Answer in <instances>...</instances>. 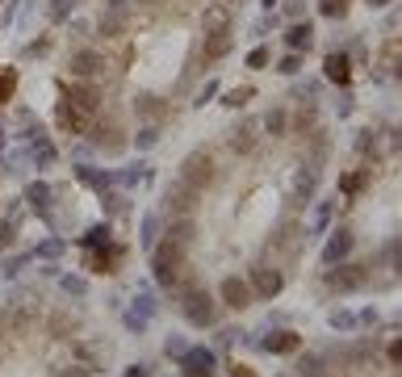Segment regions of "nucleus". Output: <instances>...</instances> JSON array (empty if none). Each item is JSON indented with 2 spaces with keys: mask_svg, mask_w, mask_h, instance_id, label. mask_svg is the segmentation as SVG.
<instances>
[{
  "mask_svg": "<svg viewBox=\"0 0 402 377\" xmlns=\"http://www.w3.org/2000/svg\"><path fill=\"white\" fill-rule=\"evenodd\" d=\"M122 377H151V369H147V365H130Z\"/></svg>",
  "mask_w": 402,
  "mask_h": 377,
  "instance_id": "obj_55",
  "label": "nucleus"
},
{
  "mask_svg": "<svg viewBox=\"0 0 402 377\" xmlns=\"http://www.w3.org/2000/svg\"><path fill=\"white\" fill-rule=\"evenodd\" d=\"M206 29L210 34H231V13L227 8H206Z\"/></svg>",
  "mask_w": 402,
  "mask_h": 377,
  "instance_id": "obj_29",
  "label": "nucleus"
},
{
  "mask_svg": "<svg viewBox=\"0 0 402 377\" xmlns=\"http://www.w3.org/2000/svg\"><path fill=\"white\" fill-rule=\"evenodd\" d=\"M231 377H256V374H252L247 365H235V374H231Z\"/></svg>",
  "mask_w": 402,
  "mask_h": 377,
  "instance_id": "obj_56",
  "label": "nucleus"
},
{
  "mask_svg": "<svg viewBox=\"0 0 402 377\" xmlns=\"http://www.w3.org/2000/svg\"><path fill=\"white\" fill-rule=\"evenodd\" d=\"M101 34H105V38H117V34H122V13H117V8H113L109 17H101Z\"/></svg>",
  "mask_w": 402,
  "mask_h": 377,
  "instance_id": "obj_39",
  "label": "nucleus"
},
{
  "mask_svg": "<svg viewBox=\"0 0 402 377\" xmlns=\"http://www.w3.org/2000/svg\"><path fill=\"white\" fill-rule=\"evenodd\" d=\"M298 369H302V377H323V357H315V353H310V357H302V361H298Z\"/></svg>",
  "mask_w": 402,
  "mask_h": 377,
  "instance_id": "obj_38",
  "label": "nucleus"
},
{
  "mask_svg": "<svg viewBox=\"0 0 402 377\" xmlns=\"http://www.w3.org/2000/svg\"><path fill=\"white\" fill-rule=\"evenodd\" d=\"M331 222V201H319V210H315V231H323Z\"/></svg>",
  "mask_w": 402,
  "mask_h": 377,
  "instance_id": "obj_48",
  "label": "nucleus"
},
{
  "mask_svg": "<svg viewBox=\"0 0 402 377\" xmlns=\"http://www.w3.org/2000/svg\"><path fill=\"white\" fill-rule=\"evenodd\" d=\"M352 109H357L352 92H340V101H336V113H340V118H352Z\"/></svg>",
  "mask_w": 402,
  "mask_h": 377,
  "instance_id": "obj_47",
  "label": "nucleus"
},
{
  "mask_svg": "<svg viewBox=\"0 0 402 377\" xmlns=\"http://www.w3.org/2000/svg\"><path fill=\"white\" fill-rule=\"evenodd\" d=\"M151 273H155V281H159L164 290H180V273H185V248H180V243H172V239L155 243V248H151Z\"/></svg>",
  "mask_w": 402,
  "mask_h": 377,
  "instance_id": "obj_1",
  "label": "nucleus"
},
{
  "mask_svg": "<svg viewBox=\"0 0 402 377\" xmlns=\"http://www.w3.org/2000/svg\"><path fill=\"white\" fill-rule=\"evenodd\" d=\"M59 126L71 130V134H84V130H88V113H80L71 101H63V105H59Z\"/></svg>",
  "mask_w": 402,
  "mask_h": 377,
  "instance_id": "obj_21",
  "label": "nucleus"
},
{
  "mask_svg": "<svg viewBox=\"0 0 402 377\" xmlns=\"http://www.w3.org/2000/svg\"><path fill=\"white\" fill-rule=\"evenodd\" d=\"M185 348H189V340H185V336H168V340H164V357H168V361H176Z\"/></svg>",
  "mask_w": 402,
  "mask_h": 377,
  "instance_id": "obj_42",
  "label": "nucleus"
},
{
  "mask_svg": "<svg viewBox=\"0 0 402 377\" xmlns=\"http://www.w3.org/2000/svg\"><path fill=\"white\" fill-rule=\"evenodd\" d=\"M59 256H63V239H59V235L42 239V243L29 252V260H46V264H50V260H59Z\"/></svg>",
  "mask_w": 402,
  "mask_h": 377,
  "instance_id": "obj_27",
  "label": "nucleus"
},
{
  "mask_svg": "<svg viewBox=\"0 0 402 377\" xmlns=\"http://www.w3.org/2000/svg\"><path fill=\"white\" fill-rule=\"evenodd\" d=\"M365 281H369V273L357 269V264H344V269H331V273H327V290H336V294H352V290H361Z\"/></svg>",
  "mask_w": 402,
  "mask_h": 377,
  "instance_id": "obj_12",
  "label": "nucleus"
},
{
  "mask_svg": "<svg viewBox=\"0 0 402 377\" xmlns=\"http://www.w3.org/2000/svg\"><path fill=\"white\" fill-rule=\"evenodd\" d=\"M277 21H281V17H277V13H264V17H260V21H256V34H252V38H264V34H268V29H273V25H277Z\"/></svg>",
  "mask_w": 402,
  "mask_h": 377,
  "instance_id": "obj_46",
  "label": "nucleus"
},
{
  "mask_svg": "<svg viewBox=\"0 0 402 377\" xmlns=\"http://www.w3.org/2000/svg\"><path fill=\"white\" fill-rule=\"evenodd\" d=\"M67 71H71V80H96V76L105 71V55H101V50H92V46H84V50H71V59H67Z\"/></svg>",
  "mask_w": 402,
  "mask_h": 377,
  "instance_id": "obj_7",
  "label": "nucleus"
},
{
  "mask_svg": "<svg viewBox=\"0 0 402 377\" xmlns=\"http://www.w3.org/2000/svg\"><path fill=\"white\" fill-rule=\"evenodd\" d=\"M365 180H369V168H361V172H348V176L340 180V189H344L348 197H357V193L365 189Z\"/></svg>",
  "mask_w": 402,
  "mask_h": 377,
  "instance_id": "obj_34",
  "label": "nucleus"
},
{
  "mask_svg": "<svg viewBox=\"0 0 402 377\" xmlns=\"http://www.w3.org/2000/svg\"><path fill=\"white\" fill-rule=\"evenodd\" d=\"M352 248H357V235H352L348 227H340V231H331V239H327V248H323V264L331 269V264H340V260H348V256H352Z\"/></svg>",
  "mask_w": 402,
  "mask_h": 377,
  "instance_id": "obj_11",
  "label": "nucleus"
},
{
  "mask_svg": "<svg viewBox=\"0 0 402 377\" xmlns=\"http://www.w3.org/2000/svg\"><path fill=\"white\" fill-rule=\"evenodd\" d=\"M59 377H88V365H67Z\"/></svg>",
  "mask_w": 402,
  "mask_h": 377,
  "instance_id": "obj_54",
  "label": "nucleus"
},
{
  "mask_svg": "<svg viewBox=\"0 0 402 377\" xmlns=\"http://www.w3.org/2000/svg\"><path fill=\"white\" fill-rule=\"evenodd\" d=\"M76 180H80V185H88V189H96V193L117 189V176H113V172H101V168H88V164H80V168H76Z\"/></svg>",
  "mask_w": 402,
  "mask_h": 377,
  "instance_id": "obj_17",
  "label": "nucleus"
},
{
  "mask_svg": "<svg viewBox=\"0 0 402 377\" xmlns=\"http://www.w3.org/2000/svg\"><path fill=\"white\" fill-rule=\"evenodd\" d=\"M25 159H29L34 168H50V164L59 159V151H55V143H50V138H46L42 130H38V126H34V130L25 134Z\"/></svg>",
  "mask_w": 402,
  "mask_h": 377,
  "instance_id": "obj_8",
  "label": "nucleus"
},
{
  "mask_svg": "<svg viewBox=\"0 0 402 377\" xmlns=\"http://www.w3.org/2000/svg\"><path fill=\"white\" fill-rule=\"evenodd\" d=\"M277 71H281V76H298V71H302V55H298V50H285V55L277 59Z\"/></svg>",
  "mask_w": 402,
  "mask_h": 377,
  "instance_id": "obj_36",
  "label": "nucleus"
},
{
  "mask_svg": "<svg viewBox=\"0 0 402 377\" xmlns=\"http://www.w3.org/2000/svg\"><path fill=\"white\" fill-rule=\"evenodd\" d=\"M138 243H143L147 252L159 243V214H143V222H138Z\"/></svg>",
  "mask_w": 402,
  "mask_h": 377,
  "instance_id": "obj_25",
  "label": "nucleus"
},
{
  "mask_svg": "<svg viewBox=\"0 0 402 377\" xmlns=\"http://www.w3.org/2000/svg\"><path fill=\"white\" fill-rule=\"evenodd\" d=\"M105 4H109V8H122V4H126V0H105Z\"/></svg>",
  "mask_w": 402,
  "mask_h": 377,
  "instance_id": "obj_59",
  "label": "nucleus"
},
{
  "mask_svg": "<svg viewBox=\"0 0 402 377\" xmlns=\"http://www.w3.org/2000/svg\"><path fill=\"white\" fill-rule=\"evenodd\" d=\"M168 239L180 243V248H189V243L197 239V222H193V214H172V222H168Z\"/></svg>",
  "mask_w": 402,
  "mask_h": 377,
  "instance_id": "obj_18",
  "label": "nucleus"
},
{
  "mask_svg": "<svg viewBox=\"0 0 402 377\" xmlns=\"http://www.w3.org/2000/svg\"><path fill=\"white\" fill-rule=\"evenodd\" d=\"M323 76H327L331 84H348V76H352V59H348L344 50H331L327 63H323Z\"/></svg>",
  "mask_w": 402,
  "mask_h": 377,
  "instance_id": "obj_19",
  "label": "nucleus"
},
{
  "mask_svg": "<svg viewBox=\"0 0 402 377\" xmlns=\"http://www.w3.org/2000/svg\"><path fill=\"white\" fill-rule=\"evenodd\" d=\"M101 210H105V214H122V210H126V193L105 189V193H101Z\"/></svg>",
  "mask_w": 402,
  "mask_h": 377,
  "instance_id": "obj_35",
  "label": "nucleus"
},
{
  "mask_svg": "<svg viewBox=\"0 0 402 377\" xmlns=\"http://www.w3.org/2000/svg\"><path fill=\"white\" fill-rule=\"evenodd\" d=\"M264 130H268L273 138H281V134L289 130V113H285V109H268V113H264Z\"/></svg>",
  "mask_w": 402,
  "mask_h": 377,
  "instance_id": "obj_31",
  "label": "nucleus"
},
{
  "mask_svg": "<svg viewBox=\"0 0 402 377\" xmlns=\"http://www.w3.org/2000/svg\"><path fill=\"white\" fill-rule=\"evenodd\" d=\"M105 243H109V222L88 227V231H84V239H80V248H84V252H96V248H105Z\"/></svg>",
  "mask_w": 402,
  "mask_h": 377,
  "instance_id": "obj_28",
  "label": "nucleus"
},
{
  "mask_svg": "<svg viewBox=\"0 0 402 377\" xmlns=\"http://www.w3.org/2000/svg\"><path fill=\"white\" fill-rule=\"evenodd\" d=\"M180 315H185L193 327H214V323H218L214 294H210L206 285H189V290H180Z\"/></svg>",
  "mask_w": 402,
  "mask_h": 377,
  "instance_id": "obj_2",
  "label": "nucleus"
},
{
  "mask_svg": "<svg viewBox=\"0 0 402 377\" xmlns=\"http://www.w3.org/2000/svg\"><path fill=\"white\" fill-rule=\"evenodd\" d=\"M180 180H189L193 189H201V185H210L214 180V159L206 155V151H193L185 164H180Z\"/></svg>",
  "mask_w": 402,
  "mask_h": 377,
  "instance_id": "obj_9",
  "label": "nucleus"
},
{
  "mask_svg": "<svg viewBox=\"0 0 402 377\" xmlns=\"http://www.w3.org/2000/svg\"><path fill=\"white\" fill-rule=\"evenodd\" d=\"M4 151H8V138H4V130H0V159H4Z\"/></svg>",
  "mask_w": 402,
  "mask_h": 377,
  "instance_id": "obj_58",
  "label": "nucleus"
},
{
  "mask_svg": "<svg viewBox=\"0 0 402 377\" xmlns=\"http://www.w3.org/2000/svg\"><path fill=\"white\" fill-rule=\"evenodd\" d=\"M71 8H76V0H55V4H50V17H55V21H63Z\"/></svg>",
  "mask_w": 402,
  "mask_h": 377,
  "instance_id": "obj_49",
  "label": "nucleus"
},
{
  "mask_svg": "<svg viewBox=\"0 0 402 377\" xmlns=\"http://www.w3.org/2000/svg\"><path fill=\"white\" fill-rule=\"evenodd\" d=\"M122 256H126V248L109 239L105 248H96V252H88V269H92V273H117V264H122Z\"/></svg>",
  "mask_w": 402,
  "mask_h": 377,
  "instance_id": "obj_14",
  "label": "nucleus"
},
{
  "mask_svg": "<svg viewBox=\"0 0 402 377\" xmlns=\"http://www.w3.org/2000/svg\"><path fill=\"white\" fill-rule=\"evenodd\" d=\"M67 101L80 109V113H96L101 109V88L92 80H71L67 84Z\"/></svg>",
  "mask_w": 402,
  "mask_h": 377,
  "instance_id": "obj_10",
  "label": "nucleus"
},
{
  "mask_svg": "<svg viewBox=\"0 0 402 377\" xmlns=\"http://www.w3.org/2000/svg\"><path fill=\"white\" fill-rule=\"evenodd\" d=\"M214 92H218V84H214V80H210V84H206V88H201V92H197V101H193V105H206V101H210V97H214Z\"/></svg>",
  "mask_w": 402,
  "mask_h": 377,
  "instance_id": "obj_53",
  "label": "nucleus"
},
{
  "mask_svg": "<svg viewBox=\"0 0 402 377\" xmlns=\"http://www.w3.org/2000/svg\"><path fill=\"white\" fill-rule=\"evenodd\" d=\"M357 151H361V155H369V151H378V130H373V126L357 134Z\"/></svg>",
  "mask_w": 402,
  "mask_h": 377,
  "instance_id": "obj_41",
  "label": "nucleus"
},
{
  "mask_svg": "<svg viewBox=\"0 0 402 377\" xmlns=\"http://www.w3.org/2000/svg\"><path fill=\"white\" fill-rule=\"evenodd\" d=\"M310 46H315V25H310V21H294V25L285 29V50L306 55Z\"/></svg>",
  "mask_w": 402,
  "mask_h": 377,
  "instance_id": "obj_16",
  "label": "nucleus"
},
{
  "mask_svg": "<svg viewBox=\"0 0 402 377\" xmlns=\"http://www.w3.org/2000/svg\"><path fill=\"white\" fill-rule=\"evenodd\" d=\"M264 353H273V357H285V353H298V336L294 332H273V336H264V340H256Z\"/></svg>",
  "mask_w": 402,
  "mask_h": 377,
  "instance_id": "obj_20",
  "label": "nucleus"
},
{
  "mask_svg": "<svg viewBox=\"0 0 402 377\" xmlns=\"http://www.w3.org/2000/svg\"><path fill=\"white\" fill-rule=\"evenodd\" d=\"M247 101H252V88H231L222 105H231V109H239V105H247Z\"/></svg>",
  "mask_w": 402,
  "mask_h": 377,
  "instance_id": "obj_44",
  "label": "nucleus"
},
{
  "mask_svg": "<svg viewBox=\"0 0 402 377\" xmlns=\"http://www.w3.org/2000/svg\"><path fill=\"white\" fill-rule=\"evenodd\" d=\"M155 143H159V126H155V122H147V126L134 130V147H138V151H151Z\"/></svg>",
  "mask_w": 402,
  "mask_h": 377,
  "instance_id": "obj_32",
  "label": "nucleus"
},
{
  "mask_svg": "<svg viewBox=\"0 0 402 377\" xmlns=\"http://www.w3.org/2000/svg\"><path fill=\"white\" fill-rule=\"evenodd\" d=\"M247 285H252L260 298H277V294L285 290V277H281L277 269H264V264H256V269H252V277H247Z\"/></svg>",
  "mask_w": 402,
  "mask_h": 377,
  "instance_id": "obj_13",
  "label": "nucleus"
},
{
  "mask_svg": "<svg viewBox=\"0 0 402 377\" xmlns=\"http://www.w3.org/2000/svg\"><path fill=\"white\" fill-rule=\"evenodd\" d=\"M13 88H17V71L13 67H0V105L13 97Z\"/></svg>",
  "mask_w": 402,
  "mask_h": 377,
  "instance_id": "obj_37",
  "label": "nucleus"
},
{
  "mask_svg": "<svg viewBox=\"0 0 402 377\" xmlns=\"http://www.w3.org/2000/svg\"><path fill=\"white\" fill-rule=\"evenodd\" d=\"M323 17H344V0H323Z\"/></svg>",
  "mask_w": 402,
  "mask_h": 377,
  "instance_id": "obj_51",
  "label": "nucleus"
},
{
  "mask_svg": "<svg viewBox=\"0 0 402 377\" xmlns=\"http://www.w3.org/2000/svg\"><path fill=\"white\" fill-rule=\"evenodd\" d=\"M134 109H138L143 118H159V97H138Z\"/></svg>",
  "mask_w": 402,
  "mask_h": 377,
  "instance_id": "obj_43",
  "label": "nucleus"
},
{
  "mask_svg": "<svg viewBox=\"0 0 402 377\" xmlns=\"http://www.w3.org/2000/svg\"><path fill=\"white\" fill-rule=\"evenodd\" d=\"M59 290H63L67 298H88V281H84V277H76V273L59 277Z\"/></svg>",
  "mask_w": 402,
  "mask_h": 377,
  "instance_id": "obj_33",
  "label": "nucleus"
},
{
  "mask_svg": "<svg viewBox=\"0 0 402 377\" xmlns=\"http://www.w3.org/2000/svg\"><path fill=\"white\" fill-rule=\"evenodd\" d=\"M277 377H285V374H277Z\"/></svg>",
  "mask_w": 402,
  "mask_h": 377,
  "instance_id": "obj_61",
  "label": "nucleus"
},
{
  "mask_svg": "<svg viewBox=\"0 0 402 377\" xmlns=\"http://www.w3.org/2000/svg\"><path fill=\"white\" fill-rule=\"evenodd\" d=\"M227 50H231V34H210V42H206L201 55H206V63H214V59H222Z\"/></svg>",
  "mask_w": 402,
  "mask_h": 377,
  "instance_id": "obj_30",
  "label": "nucleus"
},
{
  "mask_svg": "<svg viewBox=\"0 0 402 377\" xmlns=\"http://www.w3.org/2000/svg\"><path fill=\"white\" fill-rule=\"evenodd\" d=\"M218 294H222V306H231V311L252 306V285H247L243 277H227V281L218 285Z\"/></svg>",
  "mask_w": 402,
  "mask_h": 377,
  "instance_id": "obj_15",
  "label": "nucleus"
},
{
  "mask_svg": "<svg viewBox=\"0 0 402 377\" xmlns=\"http://www.w3.org/2000/svg\"><path fill=\"white\" fill-rule=\"evenodd\" d=\"M17 243V222H0V252H8Z\"/></svg>",
  "mask_w": 402,
  "mask_h": 377,
  "instance_id": "obj_45",
  "label": "nucleus"
},
{
  "mask_svg": "<svg viewBox=\"0 0 402 377\" xmlns=\"http://www.w3.org/2000/svg\"><path fill=\"white\" fill-rule=\"evenodd\" d=\"M25 260H29V256H13V260H8V264H4V277H17V273H21V264H25Z\"/></svg>",
  "mask_w": 402,
  "mask_h": 377,
  "instance_id": "obj_52",
  "label": "nucleus"
},
{
  "mask_svg": "<svg viewBox=\"0 0 402 377\" xmlns=\"http://www.w3.org/2000/svg\"><path fill=\"white\" fill-rule=\"evenodd\" d=\"M197 197H201V189H193L189 180H168L164 185V206H168V214H193L197 210Z\"/></svg>",
  "mask_w": 402,
  "mask_h": 377,
  "instance_id": "obj_5",
  "label": "nucleus"
},
{
  "mask_svg": "<svg viewBox=\"0 0 402 377\" xmlns=\"http://www.w3.org/2000/svg\"><path fill=\"white\" fill-rule=\"evenodd\" d=\"M365 4H369V8H386L390 0H365Z\"/></svg>",
  "mask_w": 402,
  "mask_h": 377,
  "instance_id": "obj_57",
  "label": "nucleus"
},
{
  "mask_svg": "<svg viewBox=\"0 0 402 377\" xmlns=\"http://www.w3.org/2000/svg\"><path fill=\"white\" fill-rule=\"evenodd\" d=\"M227 143H231V151H252V147H256V122H243V126H235Z\"/></svg>",
  "mask_w": 402,
  "mask_h": 377,
  "instance_id": "obj_22",
  "label": "nucleus"
},
{
  "mask_svg": "<svg viewBox=\"0 0 402 377\" xmlns=\"http://www.w3.org/2000/svg\"><path fill=\"white\" fill-rule=\"evenodd\" d=\"M302 13H306V0H285V17L302 21Z\"/></svg>",
  "mask_w": 402,
  "mask_h": 377,
  "instance_id": "obj_50",
  "label": "nucleus"
},
{
  "mask_svg": "<svg viewBox=\"0 0 402 377\" xmlns=\"http://www.w3.org/2000/svg\"><path fill=\"white\" fill-rule=\"evenodd\" d=\"M268 59H273V50H268V46H256V50H247V67H252V71L268 67Z\"/></svg>",
  "mask_w": 402,
  "mask_h": 377,
  "instance_id": "obj_40",
  "label": "nucleus"
},
{
  "mask_svg": "<svg viewBox=\"0 0 402 377\" xmlns=\"http://www.w3.org/2000/svg\"><path fill=\"white\" fill-rule=\"evenodd\" d=\"M155 315H159V302H155V294H151V290H143V294H134V298H130V306H126L122 323H126V332H147Z\"/></svg>",
  "mask_w": 402,
  "mask_h": 377,
  "instance_id": "obj_4",
  "label": "nucleus"
},
{
  "mask_svg": "<svg viewBox=\"0 0 402 377\" xmlns=\"http://www.w3.org/2000/svg\"><path fill=\"white\" fill-rule=\"evenodd\" d=\"M21 201L46 222V227H55V189L46 185V180H34V185H25V193H21Z\"/></svg>",
  "mask_w": 402,
  "mask_h": 377,
  "instance_id": "obj_6",
  "label": "nucleus"
},
{
  "mask_svg": "<svg viewBox=\"0 0 402 377\" xmlns=\"http://www.w3.org/2000/svg\"><path fill=\"white\" fill-rule=\"evenodd\" d=\"M113 176H117V185H122V189H138V185L151 176V168L138 159V164H130V168H122V172H113Z\"/></svg>",
  "mask_w": 402,
  "mask_h": 377,
  "instance_id": "obj_23",
  "label": "nucleus"
},
{
  "mask_svg": "<svg viewBox=\"0 0 402 377\" xmlns=\"http://www.w3.org/2000/svg\"><path fill=\"white\" fill-rule=\"evenodd\" d=\"M327 323H331V332H340V336H352V332H357V315H352L348 306H336V311L327 315Z\"/></svg>",
  "mask_w": 402,
  "mask_h": 377,
  "instance_id": "obj_26",
  "label": "nucleus"
},
{
  "mask_svg": "<svg viewBox=\"0 0 402 377\" xmlns=\"http://www.w3.org/2000/svg\"><path fill=\"white\" fill-rule=\"evenodd\" d=\"M260 4H264V8H268V13H273V4H277V0H260Z\"/></svg>",
  "mask_w": 402,
  "mask_h": 377,
  "instance_id": "obj_60",
  "label": "nucleus"
},
{
  "mask_svg": "<svg viewBox=\"0 0 402 377\" xmlns=\"http://www.w3.org/2000/svg\"><path fill=\"white\" fill-rule=\"evenodd\" d=\"M180 374L185 377H218V353L206 348V344H189L180 357H176Z\"/></svg>",
  "mask_w": 402,
  "mask_h": 377,
  "instance_id": "obj_3",
  "label": "nucleus"
},
{
  "mask_svg": "<svg viewBox=\"0 0 402 377\" xmlns=\"http://www.w3.org/2000/svg\"><path fill=\"white\" fill-rule=\"evenodd\" d=\"M315 185H319V168H310V164H306V168L294 176V197H298V201H302V197H310V193H315Z\"/></svg>",
  "mask_w": 402,
  "mask_h": 377,
  "instance_id": "obj_24",
  "label": "nucleus"
}]
</instances>
